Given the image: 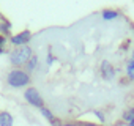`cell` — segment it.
Wrapping results in <instances>:
<instances>
[{
	"label": "cell",
	"mask_w": 134,
	"mask_h": 126,
	"mask_svg": "<svg viewBox=\"0 0 134 126\" xmlns=\"http://www.w3.org/2000/svg\"><path fill=\"white\" fill-rule=\"evenodd\" d=\"M8 36H3V35H0V54H5L7 52V44H8Z\"/></svg>",
	"instance_id": "obj_14"
},
{
	"label": "cell",
	"mask_w": 134,
	"mask_h": 126,
	"mask_svg": "<svg viewBox=\"0 0 134 126\" xmlns=\"http://www.w3.org/2000/svg\"><path fill=\"white\" fill-rule=\"evenodd\" d=\"M14 124V118L10 112L3 110L0 112V126H13Z\"/></svg>",
	"instance_id": "obj_9"
},
{
	"label": "cell",
	"mask_w": 134,
	"mask_h": 126,
	"mask_svg": "<svg viewBox=\"0 0 134 126\" xmlns=\"http://www.w3.org/2000/svg\"><path fill=\"white\" fill-rule=\"evenodd\" d=\"M121 121L126 123V124H129L131 121H134V107H129V109H126L121 113Z\"/></svg>",
	"instance_id": "obj_11"
},
{
	"label": "cell",
	"mask_w": 134,
	"mask_h": 126,
	"mask_svg": "<svg viewBox=\"0 0 134 126\" xmlns=\"http://www.w3.org/2000/svg\"><path fill=\"white\" fill-rule=\"evenodd\" d=\"M5 81H7V85L10 88H14V90L30 87V84H32V77L24 68H11L7 73Z\"/></svg>",
	"instance_id": "obj_1"
},
{
	"label": "cell",
	"mask_w": 134,
	"mask_h": 126,
	"mask_svg": "<svg viewBox=\"0 0 134 126\" xmlns=\"http://www.w3.org/2000/svg\"><path fill=\"white\" fill-rule=\"evenodd\" d=\"M98 71H99V74H101V77H103L104 81H114V79L117 77V73H118V70L112 65L109 60H103V61L99 63Z\"/></svg>",
	"instance_id": "obj_5"
},
{
	"label": "cell",
	"mask_w": 134,
	"mask_h": 126,
	"mask_svg": "<svg viewBox=\"0 0 134 126\" xmlns=\"http://www.w3.org/2000/svg\"><path fill=\"white\" fill-rule=\"evenodd\" d=\"M92 113H93V115H95V117L98 118V123H99V124H104V123H106V113H104L103 110L96 109V110H93Z\"/></svg>",
	"instance_id": "obj_13"
},
{
	"label": "cell",
	"mask_w": 134,
	"mask_h": 126,
	"mask_svg": "<svg viewBox=\"0 0 134 126\" xmlns=\"http://www.w3.org/2000/svg\"><path fill=\"white\" fill-rule=\"evenodd\" d=\"M120 16H121V13H120L118 10L106 8V10H103V11H101V18H103L104 21H115V19H118Z\"/></svg>",
	"instance_id": "obj_7"
},
{
	"label": "cell",
	"mask_w": 134,
	"mask_h": 126,
	"mask_svg": "<svg viewBox=\"0 0 134 126\" xmlns=\"http://www.w3.org/2000/svg\"><path fill=\"white\" fill-rule=\"evenodd\" d=\"M125 74H126V81L128 82H134V60L131 58L126 66H125Z\"/></svg>",
	"instance_id": "obj_10"
},
{
	"label": "cell",
	"mask_w": 134,
	"mask_h": 126,
	"mask_svg": "<svg viewBox=\"0 0 134 126\" xmlns=\"http://www.w3.org/2000/svg\"><path fill=\"white\" fill-rule=\"evenodd\" d=\"M51 124H52V126H63V121H62L60 118H55V120H54Z\"/></svg>",
	"instance_id": "obj_18"
},
{
	"label": "cell",
	"mask_w": 134,
	"mask_h": 126,
	"mask_svg": "<svg viewBox=\"0 0 134 126\" xmlns=\"http://www.w3.org/2000/svg\"><path fill=\"white\" fill-rule=\"evenodd\" d=\"M40 112H41V115H43V117H44L49 123H52V121L57 118V117L52 113V110H51L49 107H46V106H44V107H41V109H40Z\"/></svg>",
	"instance_id": "obj_12"
},
{
	"label": "cell",
	"mask_w": 134,
	"mask_h": 126,
	"mask_svg": "<svg viewBox=\"0 0 134 126\" xmlns=\"http://www.w3.org/2000/svg\"><path fill=\"white\" fill-rule=\"evenodd\" d=\"M79 126H104L99 123H92V121H79Z\"/></svg>",
	"instance_id": "obj_16"
},
{
	"label": "cell",
	"mask_w": 134,
	"mask_h": 126,
	"mask_svg": "<svg viewBox=\"0 0 134 126\" xmlns=\"http://www.w3.org/2000/svg\"><path fill=\"white\" fill-rule=\"evenodd\" d=\"M54 61H55V57L52 55L51 50H47V55H46V65H47V66H52Z\"/></svg>",
	"instance_id": "obj_15"
},
{
	"label": "cell",
	"mask_w": 134,
	"mask_h": 126,
	"mask_svg": "<svg viewBox=\"0 0 134 126\" xmlns=\"http://www.w3.org/2000/svg\"><path fill=\"white\" fill-rule=\"evenodd\" d=\"M24 99H25L27 104H30L32 107H36V109L44 107V99H43L41 93L38 91V88H35V87H27V88H25V91H24Z\"/></svg>",
	"instance_id": "obj_3"
},
{
	"label": "cell",
	"mask_w": 134,
	"mask_h": 126,
	"mask_svg": "<svg viewBox=\"0 0 134 126\" xmlns=\"http://www.w3.org/2000/svg\"><path fill=\"white\" fill-rule=\"evenodd\" d=\"M126 126H134V121H131L129 124H126Z\"/></svg>",
	"instance_id": "obj_19"
},
{
	"label": "cell",
	"mask_w": 134,
	"mask_h": 126,
	"mask_svg": "<svg viewBox=\"0 0 134 126\" xmlns=\"http://www.w3.org/2000/svg\"><path fill=\"white\" fill-rule=\"evenodd\" d=\"M33 49L30 46H22V47H13L8 54V61L13 68H24L27 61L32 58Z\"/></svg>",
	"instance_id": "obj_2"
},
{
	"label": "cell",
	"mask_w": 134,
	"mask_h": 126,
	"mask_svg": "<svg viewBox=\"0 0 134 126\" xmlns=\"http://www.w3.org/2000/svg\"><path fill=\"white\" fill-rule=\"evenodd\" d=\"M32 32L30 30H22L19 33H14L8 38L10 44L14 46V47H22V46H29V43L32 41Z\"/></svg>",
	"instance_id": "obj_4"
},
{
	"label": "cell",
	"mask_w": 134,
	"mask_h": 126,
	"mask_svg": "<svg viewBox=\"0 0 134 126\" xmlns=\"http://www.w3.org/2000/svg\"><path fill=\"white\" fill-rule=\"evenodd\" d=\"M38 68H40V58H38V55H35V54H33V55H32V58L27 61V65L24 66V70H25L29 74H32V73H35Z\"/></svg>",
	"instance_id": "obj_6"
},
{
	"label": "cell",
	"mask_w": 134,
	"mask_h": 126,
	"mask_svg": "<svg viewBox=\"0 0 134 126\" xmlns=\"http://www.w3.org/2000/svg\"><path fill=\"white\" fill-rule=\"evenodd\" d=\"M0 35L11 36V22L8 19H5L2 14H0Z\"/></svg>",
	"instance_id": "obj_8"
},
{
	"label": "cell",
	"mask_w": 134,
	"mask_h": 126,
	"mask_svg": "<svg viewBox=\"0 0 134 126\" xmlns=\"http://www.w3.org/2000/svg\"><path fill=\"white\" fill-rule=\"evenodd\" d=\"M63 126H79V121H63Z\"/></svg>",
	"instance_id": "obj_17"
}]
</instances>
